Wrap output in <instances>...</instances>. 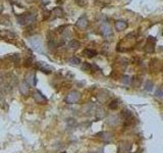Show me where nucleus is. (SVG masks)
Segmentation results:
<instances>
[{
  "label": "nucleus",
  "instance_id": "obj_1",
  "mask_svg": "<svg viewBox=\"0 0 163 153\" xmlns=\"http://www.w3.org/2000/svg\"><path fill=\"white\" fill-rule=\"evenodd\" d=\"M36 19V15L33 14V13H24V14H22L18 18V22L21 24V25H24V24H30V23H33L34 20Z\"/></svg>",
  "mask_w": 163,
  "mask_h": 153
},
{
  "label": "nucleus",
  "instance_id": "obj_2",
  "mask_svg": "<svg viewBox=\"0 0 163 153\" xmlns=\"http://www.w3.org/2000/svg\"><path fill=\"white\" fill-rule=\"evenodd\" d=\"M36 66H37V69L43 73H45V74H50V73H52L53 69L51 67L50 65H48L46 62H42V61H39L36 63Z\"/></svg>",
  "mask_w": 163,
  "mask_h": 153
},
{
  "label": "nucleus",
  "instance_id": "obj_3",
  "mask_svg": "<svg viewBox=\"0 0 163 153\" xmlns=\"http://www.w3.org/2000/svg\"><path fill=\"white\" fill-rule=\"evenodd\" d=\"M80 99V94L78 92H75V91H72V92H70V94H68L67 96H66V102L67 103H75L76 101H78Z\"/></svg>",
  "mask_w": 163,
  "mask_h": 153
},
{
  "label": "nucleus",
  "instance_id": "obj_4",
  "mask_svg": "<svg viewBox=\"0 0 163 153\" xmlns=\"http://www.w3.org/2000/svg\"><path fill=\"white\" fill-rule=\"evenodd\" d=\"M30 43L32 45V47L35 49L36 51H38V52H43L42 50V44L40 42V39L39 38H32L30 40Z\"/></svg>",
  "mask_w": 163,
  "mask_h": 153
},
{
  "label": "nucleus",
  "instance_id": "obj_5",
  "mask_svg": "<svg viewBox=\"0 0 163 153\" xmlns=\"http://www.w3.org/2000/svg\"><path fill=\"white\" fill-rule=\"evenodd\" d=\"M34 99H35L37 102H39V103H46L47 102V99L45 98V96L39 91H36L34 93Z\"/></svg>",
  "mask_w": 163,
  "mask_h": 153
},
{
  "label": "nucleus",
  "instance_id": "obj_6",
  "mask_svg": "<svg viewBox=\"0 0 163 153\" xmlns=\"http://www.w3.org/2000/svg\"><path fill=\"white\" fill-rule=\"evenodd\" d=\"M83 54H85L86 56H88V57H93V56L96 55V51L91 50V49H86V50L83 51Z\"/></svg>",
  "mask_w": 163,
  "mask_h": 153
},
{
  "label": "nucleus",
  "instance_id": "obj_7",
  "mask_svg": "<svg viewBox=\"0 0 163 153\" xmlns=\"http://www.w3.org/2000/svg\"><path fill=\"white\" fill-rule=\"evenodd\" d=\"M27 83H30L31 86H36L37 81H36V76H30L27 78Z\"/></svg>",
  "mask_w": 163,
  "mask_h": 153
},
{
  "label": "nucleus",
  "instance_id": "obj_8",
  "mask_svg": "<svg viewBox=\"0 0 163 153\" xmlns=\"http://www.w3.org/2000/svg\"><path fill=\"white\" fill-rule=\"evenodd\" d=\"M144 89L147 91V92H151L153 90V83L151 81H147L145 83V86H144Z\"/></svg>",
  "mask_w": 163,
  "mask_h": 153
},
{
  "label": "nucleus",
  "instance_id": "obj_9",
  "mask_svg": "<svg viewBox=\"0 0 163 153\" xmlns=\"http://www.w3.org/2000/svg\"><path fill=\"white\" fill-rule=\"evenodd\" d=\"M21 91L23 95H28L29 94V88H28V85L27 83H23L22 85V87H21Z\"/></svg>",
  "mask_w": 163,
  "mask_h": 153
},
{
  "label": "nucleus",
  "instance_id": "obj_10",
  "mask_svg": "<svg viewBox=\"0 0 163 153\" xmlns=\"http://www.w3.org/2000/svg\"><path fill=\"white\" fill-rule=\"evenodd\" d=\"M82 69L86 72H91L92 71V65L89 63V62H84L83 63V66H82Z\"/></svg>",
  "mask_w": 163,
  "mask_h": 153
},
{
  "label": "nucleus",
  "instance_id": "obj_11",
  "mask_svg": "<svg viewBox=\"0 0 163 153\" xmlns=\"http://www.w3.org/2000/svg\"><path fill=\"white\" fill-rule=\"evenodd\" d=\"M68 46H70V48H78L80 46V43L78 41H75V40H72L70 42V44H68Z\"/></svg>",
  "mask_w": 163,
  "mask_h": 153
},
{
  "label": "nucleus",
  "instance_id": "obj_12",
  "mask_svg": "<svg viewBox=\"0 0 163 153\" xmlns=\"http://www.w3.org/2000/svg\"><path fill=\"white\" fill-rule=\"evenodd\" d=\"M101 136H103L102 139L104 140V141L111 140V134H109V133H101Z\"/></svg>",
  "mask_w": 163,
  "mask_h": 153
},
{
  "label": "nucleus",
  "instance_id": "obj_13",
  "mask_svg": "<svg viewBox=\"0 0 163 153\" xmlns=\"http://www.w3.org/2000/svg\"><path fill=\"white\" fill-rule=\"evenodd\" d=\"M118 100H113V101H111V103L109 104V108L110 109H116L117 106H118Z\"/></svg>",
  "mask_w": 163,
  "mask_h": 153
},
{
  "label": "nucleus",
  "instance_id": "obj_14",
  "mask_svg": "<svg viewBox=\"0 0 163 153\" xmlns=\"http://www.w3.org/2000/svg\"><path fill=\"white\" fill-rule=\"evenodd\" d=\"M70 63H71V64H80L81 60L79 58H76V57H72V58L70 59Z\"/></svg>",
  "mask_w": 163,
  "mask_h": 153
},
{
  "label": "nucleus",
  "instance_id": "obj_15",
  "mask_svg": "<svg viewBox=\"0 0 163 153\" xmlns=\"http://www.w3.org/2000/svg\"><path fill=\"white\" fill-rule=\"evenodd\" d=\"M124 85H130L131 84V78L130 76H124L123 78H122V81H121Z\"/></svg>",
  "mask_w": 163,
  "mask_h": 153
},
{
  "label": "nucleus",
  "instance_id": "obj_16",
  "mask_svg": "<svg viewBox=\"0 0 163 153\" xmlns=\"http://www.w3.org/2000/svg\"><path fill=\"white\" fill-rule=\"evenodd\" d=\"M156 96L157 97H163V89L162 88H160L156 91Z\"/></svg>",
  "mask_w": 163,
  "mask_h": 153
},
{
  "label": "nucleus",
  "instance_id": "obj_17",
  "mask_svg": "<svg viewBox=\"0 0 163 153\" xmlns=\"http://www.w3.org/2000/svg\"><path fill=\"white\" fill-rule=\"evenodd\" d=\"M115 120H117V117L116 116H112V117H110V124L111 125H116L117 124V121H115Z\"/></svg>",
  "mask_w": 163,
  "mask_h": 153
},
{
  "label": "nucleus",
  "instance_id": "obj_18",
  "mask_svg": "<svg viewBox=\"0 0 163 153\" xmlns=\"http://www.w3.org/2000/svg\"><path fill=\"white\" fill-rule=\"evenodd\" d=\"M48 46H49L50 49H51V48L53 49V48L56 47V44H55V42H54V41H49V42H48Z\"/></svg>",
  "mask_w": 163,
  "mask_h": 153
},
{
  "label": "nucleus",
  "instance_id": "obj_19",
  "mask_svg": "<svg viewBox=\"0 0 163 153\" xmlns=\"http://www.w3.org/2000/svg\"><path fill=\"white\" fill-rule=\"evenodd\" d=\"M42 1H43V2H44V3H47V2L49 1V0H42Z\"/></svg>",
  "mask_w": 163,
  "mask_h": 153
}]
</instances>
